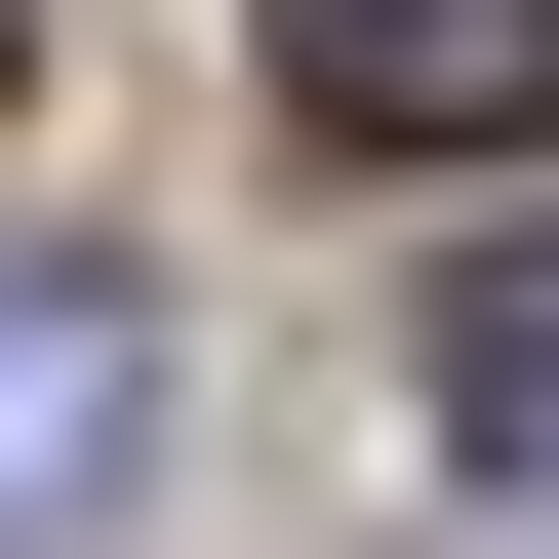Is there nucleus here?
Here are the masks:
<instances>
[{
  "label": "nucleus",
  "mask_w": 559,
  "mask_h": 559,
  "mask_svg": "<svg viewBox=\"0 0 559 559\" xmlns=\"http://www.w3.org/2000/svg\"><path fill=\"white\" fill-rule=\"evenodd\" d=\"M440 440H479V479H559V240H479V280H440Z\"/></svg>",
  "instance_id": "obj_3"
},
{
  "label": "nucleus",
  "mask_w": 559,
  "mask_h": 559,
  "mask_svg": "<svg viewBox=\"0 0 559 559\" xmlns=\"http://www.w3.org/2000/svg\"><path fill=\"white\" fill-rule=\"evenodd\" d=\"M0 81H40V0H0Z\"/></svg>",
  "instance_id": "obj_4"
},
{
  "label": "nucleus",
  "mask_w": 559,
  "mask_h": 559,
  "mask_svg": "<svg viewBox=\"0 0 559 559\" xmlns=\"http://www.w3.org/2000/svg\"><path fill=\"white\" fill-rule=\"evenodd\" d=\"M120 479H160V320H120V280H40V240H0V559H81Z\"/></svg>",
  "instance_id": "obj_2"
},
{
  "label": "nucleus",
  "mask_w": 559,
  "mask_h": 559,
  "mask_svg": "<svg viewBox=\"0 0 559 559\" xmlns=\"http://www.w3.org/2000/svg\"><path fill=\"white\" fill-rule=\"evenodd\" d=\"M280 120H320V160H520L559 120V0H280Z\"/></svg>",
  "instance_id": "obj_1"
}]
</instances>
